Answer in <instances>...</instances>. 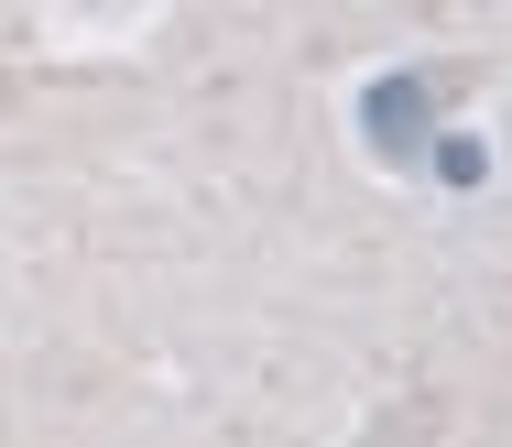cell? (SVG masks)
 <instances>
[{
  "mask_svg": "<svg viewBox=\"0 0 512 447\" xmlns=\"http://www.w3.org/2000/svg\"><path fill=\"white\" fill-rule=\"evenodd\" d=\"M360 131H371V153L414 164V131H425V77H382V88L360 99Z\"/></svg>",
  "mask_w": 512,
  "mask_h": 447,
  "instance_id": "6da1fadb",
  "label": "cell"
},
{
  "mask_svg": "<svg viewBox=\"0 0 512 447\" xmlns=\"http://www.w3.org/2000/svg\"><path fill=\"white\" fill-rule=\"evenodd\" d=\"M436 175H447V186H480V142L447 131V142H436Z\"/></svg>",
  "mask_w": 512,
  "mask_h": 447,
  "instance_id": "7a4b0ae2",
  "label": "cell"
}]
</instances>
